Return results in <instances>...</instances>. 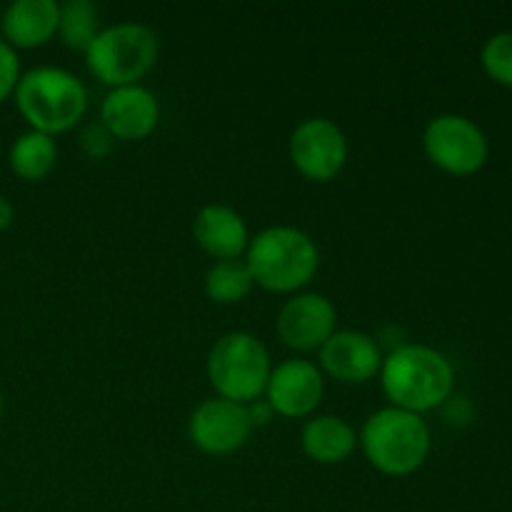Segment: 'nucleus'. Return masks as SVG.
Listing matches in <instances>:
<instances>
[{"label": "nucleus", "instance_id": "f257e3e1", "mask_svg": "<svg viewBox=\"0 0 512 512\" xmlns=\"http://www.w3.org/2000/svg\"><path fill=\"white\" fill-rule=\"evenodd\" d=\"M378 378L393 408L418 415L448 403L455 388L453 363L440 350L423 343H405L390 350Z\"/></svg>", "mask_w": 512, "mask_h": 512}, {"label": "nucleus", "instance_id": "9d476101", "mask_svg": "<svg viewBox=\"0 0 512 512\" xmlns=\"http://www.w3.org/2000/svg\"><path fill=\"white\" fill-rule=\"evenodd\" d=\"M325 395V375L318 363L305 358H288L273 365L265 385V405L270 413L288 420H308L320 408Z\"/></svg>", "mask_w": 512, "mask_h": 512}, {"label": "nucleus", "instance_id": "1a4fd4ad", "mask_svg": "<svg viewBox=\"0 0 512 512\" xmlns=\"http://www.w3.org/2000/svg\"><path fill=\"white\" fill-rule=\"evenodd\" d=\"M255 428L250 405L233 403L213 395L205 398L198 408L190 413L188 420V438L193 448L200 453L223 458V455L238 453L245 448Z\"/></svg>", "mask_w": 512, "mask_h": 512}, {"label": "nucleus", "instance_id": "6ab92c4d", "mask_svg": "<svg viewBox=\"0 0 512 512\" xmlns=\"http://www.w3.org/2000/svg\"><path fill=\"white\" fill-rule=\"evenodd\" d=\"M103 30L100 25V8L90 0H65L60 3V20H58V38L63 40L65 48L85 53L90 48L98 33Z\"/></svg>", "mask_w": 512, "mask_h": 512}, {"label": "nucleus", "instance_id": "ddd939ff", "mask_svg": "<svg viewBox=\"0 0 512 512\" xmlns=\"http://www.w3.org/2000/svg\"><path fill=\"white\" fill-rule=\"evenodd\" d=\"M158 123V95L143 83L108 90V95L100 103V125L113 140L138 143V140L153 135Z\"/></svg>", "mask_w": 512, "mask_h": 512}, {"label": "nucleus", "instance_id": "f8f14e48", "mask_svg": "<svg viewBox=\"0 0 512 512\" xmlns=\"http://www.w3.org/2000/svg\"><path fill=\"white\" fill-rule=\"evenodd\" d=\"M383 358L373 335L363 330H335L318 350V368L335 383L363 385L378 378Z\"/></svg>", "mask_w": 512, "mask_h": 512}, {"label": "nucleus", "instance_id": "f3484780", "mask_svg": "<svg viewBox=\"0 0 512 512\" xmlns=\"http://www.w3.org/2000/svg\"><path fill=\"white\" fill-rule=\"evenodd\" d=\"M10 170L25 183H40L58 163V143L38 130H25L10 145Z\"/></svg>", "mask_w": 512, "mask_h": 512}, {"label": "nucleus", "instance_id": "aec40b11", "mask_svg": "<svg viewBox=\"0 0 512 512\" xmlns=\"http://www.w3.org/2000/svg\"><path fill=\"white\" fill-rule=\"evenodd\" d=\"M480 65L493 83L512 88V30L495 33L493 38L485 40Z\"/></svg>", "mask_w": 512, "mask_h": 512}, {"label": "nucleus", "instance_id": "4be33fe9", "mask_svg": "<svg viewBox=\"0 0 512 512\" xmlns=\"http://www.w3.org/2000/svg\"><path fill=\"white\" fill-rule=\"evenodd\" d=\"M13 218H15L13 203H10V200L5 198L3 193H0V233H3V230H8L10 225H13Z\"/></svg>", "mask_w": 512, "mask_h": 512}, {"label": "nucleus", "instance_id": "2eb2a0df", "mask_svg": "<svg viewBox=\"0 0 512 512\" xmlns=\"http://www.w3.org/2000/svg\"><path fill=\"white\" fill-rule=\"evenodd\" d=\"M60 3L55 0H13L0 15V38L13 50H35L58 35Z\"/></svg>", "mask_w": 512, "mask_h": 512}, {"label": "nucleus", "instance_id": "a211bd4d", "mask_svg": "<svg viewBox=\"0 0 512 512\" xmlns=\"http://www.w3.org/2000/svg\"><path fill=\"white\" fill-rule=\"evenodd\" d=\"M255 283L248 265L243 258L238 260H218L208 268L203 280V290L208 300L215 305H238L253 293Z\"/></svg>", "mask_w": 512, "mask_h": 512}, {"label": "nucleus", "instance_id": "6e6552de", "mask_svg": "<svg viewBox=\"0 0 512 512\" xmlns=\"http://www.w3.org/2000/svg\"><path fill=\"white\" fill-rule=\"evenodd\" d=\"M288 158L300 178L310 183H330L348 165V135L335 120L323 115L305 118L290 133Z\"/></svg>", "mask_w": 512, "mask_h": 512}, {"label": "nucleus", "instance_id": "20e7f679", "mask_svg": "<svg viewBox=\"0 0 512 512\" xmlns=\"http://www.w3.org/2000/svg\"><path fill=\"white\" fill-rule=\"evenodd\" d=\"M358 448L380 475L408 478L428 460L433 435L423 415L385 405L365 418L358 433Z\"/></svg>", "mask_w": 512, "mask_h": 512}, {"label": "nucleus", "instance_id": "f03ea898", "mask_svg": "<svg viewBox=\"0 0 512 512\" xmlns=\"http://www.w3.org/2000/svg\"><path fill=\"white\" fill-rule=\"evenodd\" d=\"M255 288L275 295L303 293L320 268V248L310 233L295 225H268L250 235L243 255Z\"/></svg>", "mask_w": 512, "mask_h": 512}, {"label": "nucleus", "instance_id": "7ed1b4c3", "mask_svg": "<svg viewBox=\"0 0 512 512\" xmlns=\"http://www.w3.org/2000/svg\"><path fill=\"white\" fill-rule=\"evenodd\" d=\"M15 108L28 130L63 135L78 128L88 113V88L75 73L55 65H38L20 75L13 93Z\"/></svg>", "mask_w": 512, "mask_h": 512}, {"label": "nucleus", "instance_id": "dca6fc26", "mask_svg": "<svg viewBox=\"0 0 512 512\" xmlns=\"http://www.w3.org/2000/svg\"><path fill=\"white\" fill-rule=\"evenodd\" d=\"M300 450L318 465H340L358 450V433L340 415H310L300 428Z\"/></svg>", "mask_w": 512, "mask_h": 512}, {"label": "nucleus", "instance_id": "423d86ee", "mask_svg": "<svg viewBox=\"0 0 512 512\" xmlns=\"http://www.w3.org/2000/svg\"><path fill=\"white\" fill-rule=\"evenodd\" d=\"M83 55L90 75L110 90L140 85L158 63L160 40L150 25L120 20L100 30Z\"/></svg>", "mask_w": 512, "mask_h": 512}, {"label": "nucleus", "instance_id": "4468645a", "mask_svg": "<svg viewBox=\"0 0 512 512\" xmlns=\"http://www.w3.org/2000/svg\"><path fill=\"white\" fill-rule=\"evenodd\" d=\"M193 240L205 255L218 260L243 258L250 228L243 215L225 203H205L193 218Z\"/></svg>", "mask_w": 512, "mask_h": 512}, {"label": "nucleus", "instance_id": "5701e85b", "mask_svg": "<svg viewBox=\"0 0 512 512\" xmlns=\"http://www.w3.org/2000/svg\"><path fill=\"white\" fill-rule=\"evenodd\" d=\"M3 405H5V400H3V393H0V415H3Z\"/></svg>", "mask_w": 512, "mask_h": 512}, {"label": "nucleus", "instance_id": "9b49d317", "mask_svg": "<svg viewBox=\"0 0 512 512\" xmlns=\"http://www.w3.org/2000/svg\"><path fill=\"white\" fill-rule=\"evenodd\" d=\"M338 330V310L323 293H295L280 305L275 333L295 353H318Z\"/></svg>", "mask_w": 512, "mask_h": 512}, {"label": "nucleus", "instance_id": "412c9836", "mask_svg": "<svg viewBox=\"0 0 512 512\" xmlns=\"http://www.w3.org/2000/svg\"><path fill=\"white\" fill-rule=\"evenodd\" d=\"M20 75H23V70H20L18 50H13L0 38V105L8 98H13Z\"/></svg>", "mask_w": 512, "mask_h": 512}, {"label": "nucleus", "instance_id": "0eeeda50", "mask_svg": "<svg viewBox=\"0 0 512 512\" xmlns=\"http://www.w3.org/2000/svg\"><path fill=\"white\" fill-rule=\"evenodd\" d=\"M425 158L443 173L468 178L488 163L490 143L483 130L458 113L435 115L423 130Z\"/></svg>", "mask_w": 512, "mask_h": 512}, {"label": "nucleus", "instance_id": "39448f33", "mask_svg": "<svg viewBox=\"0 0 512 512\" xmlns=\"http://www.w3.org/2000/svg\"><path fill=\"white\" fill-rule=\"evenodd\" d=\"M273 358L258 335L248 330L225 333L210 345L205 358V375L218 398L253 405L263 398L273 373Z\"/></svg>", "mask_w": 512, "mask_h": 512}, {"label": "nucleus", "instance_id": "b1692460", "mask_svg": "<svg viewBox=\"0 0 512 512\" xmlns=\"http://www.w3.org/2000/svg\"><path fill=\"white\" fill-rule=\"evenodd\" d=\"M0 15H3V8H0Z\"/></svg>", "mask_w": 512, "mask_h": 512}]
</instances>
